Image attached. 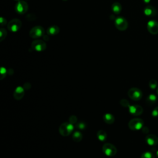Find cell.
<instances>
[{"mask_svg":"<svg viewBox=\"0 0 158 158\" xmlns=\"http://www.w3.org/2000/svg\"><path fill=\"white\" fill-rule=\"evenodd\" d=\"M144 127V121L140 118H134L129 122V127L133 131H137L142 129Z\"/></svg>","mask_w":158,"mask_h":158,"instance_id":"6da1fadb","label":"cell"},{"mask_svg":"<svg viewBox=\"0 0 158 158\" xmlns=\"http://www.w3.org/2000/svg\"><path fill=\"white\" fill-rule=\"evenodd\" d=\"M73 129L74 126L73 124L70 122H64L60 126L59 132L62 136L67 137L73 132Z\"/></svg>","mask_w":158,"mask_h":158,"instance_id":"7a4b0ae2","label":"cell"},{"mask_svg":"<svg viewBox=\"0 0 158 158\" xmlns=\"http://www.w3.org/2000/svg\"><path fill=\"white\" fill-rule=\"evenodd\" d=\"M102 151L106 156L109 157L114 156L117 152L116 147L111 143H105L102 148Z\"/></svg>","mask_w":158,"mask_h":158,"instance_id":"3957f363","label":"cell"},{"mask_svg":"<svg viewBox=\"0 0 158 158\" xmlns=\"http://www.w3.org/2000/svg\"><path fill=\"white\" fill-rule=\"evenodd\" d=\"M114 24L115 27L121 31H125L129 26L127 21L122 17H117L114 21Z\"/></svg>","mask_w":158,"mask_h":158,"instance_id":"277c9868","label":"cell"},{"mask_svg":"<svg viewBox=\"0 0 158 158\" xmlns=\"http://www.w3.org/2000/svg\"><path fill=\"white\" fill-rule=\"evenodd\" d=\"M29 35L32 38H38L45 35V30L41 26H35L30 30Z\"/></svg>","mask_w":158,"mask_h":158,"instance_id":"5b68a950","label":"cell"},{"mask_svg":"<svg viewBox=\"0 0 158 158\" xmlns=\"http://www.w3.org/2000/svg\"><path fill=\"white\" fill-rule=\"evenodd\" d=\"M129 97L134 101H139L142 98V92L138 88H132L128 91Z\"/></svg>","mask_w":158,"mask_h":158,"instance_id":"8992f818","label":"cell"},{"mask_svg":"<svg viewBox=\"0 0 158 158\" xmlns=\"http://www.w3.org/2000/svg\"><path fill=\"white\" fill-rule=\"evenodd\" d=\"M32 48L38 52H42L46 50V43L41 40H35L32 43Z\"/></svg>","mask_w":158,"mask_h":158,"instance_id":"52a82bcc","label":"cell"},{"mask_svg":"<svg viewBox=\"0 0 158 158\" xmlns=\"http://www.w3.org/2000/svg\"><path fill=\"white\" fill-rule=\"evenodd\" d=\"M14 9L17 13L19 14H24L27 13L28 9V6L25 1H22V0H21V1L18 2L16 4Z\"/></svg>","mask_w":158,"mask_h":158,"instance_id":"ba28073f","label":"cell"},{"mask_svg":"<svg viewBox=\"0 0 158 158\" xmlns=\"http://www.w3.org/2000/svg\"><path fill=\"white\" fill-rule=\"evenodd\" d=\"M21 27H22V22L20 20L17 19H14L11 20L8 25V29L13 32H16L19 31L21 29Z\"/></svg>","mask_w":158,"mask_h":158,"instance_id":"9c48e42d","label":"cell"},{"mask_svg":"<svg viewBox=\"0 0 158 158\" xmlns=\"http://www.w3.org/2000/svg\"><path fill=\"white\" fill-rule=\"evenodd\" d=\"M147 29L152 35H157L158 33V22L156 21H149L147 24Z\"/></svg>","mask_w":158,"mask_h":158,"instance_id":"30bf717a","label":"cell"},{"mask_svg":"<svg viewBox=\"0 0 158 158\" xmlns=\"http://www.w3.org/2000/svg\"><path fill=\"white\" fill-rule=\"evenodd\" d=\"M129 111L130 114L134 116H138L143 112V107L140 105H132L129 107Z\"/></svg>","mask_w":158,"mask_h":158,"instance_id":"8fae6325","label":"cell"},{"mask_svg":"<svg viewBox=\"0 0 158 158\" xmlns=\"http://www.w3.org/2000/svg\"><path fill=\"white\" fill-rule=\"evenodd\" d=\"M145 141L149 146H154L158 144V137L153 134L148 135L146 137Z\"/></svg>","mask_w":158,"mask_h":158,"instance_id":"7c38bea8","label":"cell"},{"mask_svg":"<svg viewBox=\"0 0 158 158\" xmlns=\"http://www.w3.org/2000/svg\"><path fill=\"white\" fill-rule=\"evenodd\" d=\"M25 95V89L24 87L19 86L17 87L13 93V96L16 100H21Z\"/></svg>","mask_w":158,"mask_h":158,"instance_id":"4fadbf2b","label":"cell"},{"mask_svg":"<svg viewBox=\"0 0 158 158\" xmlns=\"http://www.w3.org/2000/svg\"><path fill=\"white\" fill-rule=\"evenodd\" d=\"M144 14L148 17H154L156 16L157 12L156 9L151 6V5H148L144 9Z\"/></svg>","mask_w":158,"mask_h":158,"instance_id":"5bb4252c","label":"cell"},{"mask_svg":"<svg viewBox=\"0 0 158 158\" xmlns=\"http://www.w3.org/2000/svg\"><path fill=\"white\" fill-rule=\"evenodd\" d=\"M103 121L107 124H112L115 121V117L112 114L106 113L103 115Z\"/></svg>","mask_w":158,"mask_h":158,"instance_id":"9a60e30c","label":"cell"},{"mask_svg":"<svg viewBox=\"0 0 158 158\" xmlns=\"http://www.w3.org/2000/svg\"><path fill=\"white\" fill-rule=\"evenodd\" d=\"M59 30H60L59 28L57 25H54L50 26L47 29V34L48 35H51V36L56 35L59 32Z\"/></svg>","mask_w":158,"mask_h":158,"instance_id":"2e32d148","label":"cell"},{"mask_svg":"<svg viewBox=\"0 0 158 158\" xmlns=\"http://www.w3.org/2000/svg\"><path fill=\"white\" fill-rule=\"evenodd\" d=\"M111 9L112 12L115 14H119L121 13V12L122 11V5L119 3H114L112 4V6H111Z\"/></svg>","mask_w":158,"mask_h":158,"instance_id":"e0dca14e","label":"cell"},{"mask_svg":"<svg viewBox=\"0 0 158 158\" xmlns=\"http://www.w3.org/2000/svg\"><path fill=\"white\" fill-rule=\"evenodd\" d=\"M157 101V96L154 94H150L148 96L146 100V103L148 105L151 106L154 104Z\"/></svg>","mask_w":158,"mask_h":158,"instance_id":"ac0fdd59","label":"cell"},{"mask_svg":"<svg viewBox=\"0 0 158 158\" xmlns=\"http://www.w3.org/2000/svg\"><path fill=\"white\" fill-rule=\"evenodd\" d=\"M97 138L98 139L104 142L107 139V134L104 130H100L97 132Z\"/></svg>","mask_w":158,"mask_h":158,"instance_id":"d6986e66","label":"cell"},{"mask_svg":"<svg viewBox=\"0 0 158 158\" xmlns=\"http://www.w3.org/2000/svg\"><path fill=\"white\" fill-rule=\"evenodd\" d=\"M83 138V135L82 134V133L79 131H75L73 134V136H72V139L75 142H80L82 141Z\"/></svg>","mask_w":158,"mask_h":158,"instance_id":"ffe728a7","label":"cell"},{"mask_svg":"<svg viewBox=\"0 0 158 158\" xmlns=\"http://www.w3.org/2000/svg\"><path fill=\"white\" fill-rule=\"evenodd\" d=\"M141 158H155V156L152 152L149 151H146L141 154Z\"/></svg>","mask_w":158,"mask_h":158,"instance_id":"44dd1931","label":"cell"},{"mask_svg":"<svg viewBox=\"0 0 158 158\" xmlns=\"http://www.w3.org/2000/svg\"><path fill=\"white\" fill-rule=\"evenodd\" d=\"M149 87L152 90H155L157 87V82L156 80H151L149 82Z\"/></svg>","mask_w":158,"mask_h":158,"instance_id":"7402d4cb","label":"cell"},{"mask_svg":"<svg viewBox=\"0 0 158 158\" xmlns=\"http://www.w3.org/2000/svg\"><path fill=\"white\" fill-rule=\"evenodd\" d=\"M7 36V32L4 28L0 29V41L2 42Z\"/></svg>","mask_w":158,"mask_h":158,"instance_id":"603a6c76","label":"cell"},{"mask_svg":"<svg viewBox=\"0 0 158 158\" xmlns=\"http://www.w3.org/2000/svg\"><path fill=\"white\" fill-rule=\"evenodd\" d=\"M120 104L121 105L124 107H130V103L129 102L128 100H127L126 99H122L120 101Z\"/></svg>","mask_w":158,"mask_h":158,"instance_id":"cb8c5ba5","label":"cell"},{"mask_svg":"<svg viewBox=\"0 0 158 158\" xmlns=\"http://www.w3.org/2000/svg\"><path fill=\"white\" fill-rule=\"evenodd\" d=\"M69 122L72 124H75L77 122V117L75 115H71L69 118Z\"/></svg>","mask_w":158,"mask_h":158,"instance_id":"d4e9b609","label":"cell"},{"mask_svg":"<svg viewBox=\"0 0 158 158\" xmlns=\"http://www.w3.org/2000/svg\"><path fill=\"white\" fill-rule=\"evenodd\" d=\"M77 128L79 130H84L86 128V124L84 122H80L77 124Z\"/></svg>","mask_w":158,"mask_h":158,"instance_id":"484cf974","label":"cell"},{"mask_svg":"<svg viewBox=\"0 0 158 158\" xmlns=\"http://www.w3.org/2000/svg\"><path fill=\"white\" fill-rule=\"evenodd\" d=\"M0 73H1V77H1V80H2V79H3V78L5 77L6 73H8V71H7V70L6 69V68L2 67L1 68V72H0Z\"/></svg>","mask_w":158,"mask_h":158,"instance_id":"4316f807","label":"cell"},{"mask_svg":"<svg viewBox=\"0 0 158 158\" xmlns=\"http://www.w3.org/2000/svg\"><path fill=\"white\" fill-rule=\"evenodd\" d=\"M151 115L153 117H158V106L155 107L152 112H151Z\"/></svg>","mask_w":158,"mask_h":158,"instance_id":"83f0119b","label":"cell"},{"mask_svg":"<svg viewBox=\"0 0 158 158\" xmlns=\"http://www.w3.org/2000/svg\"><path fill=\"white\" fill-rule=\"evenodd\" d=\"M0 23H1L2 26H4V25H6V23H7L6 19L3 17H1V19H0Z\"/></svg>","mask_w":158,"mask_h":158,"instance_id":"f1b7e54d","label":"cell"},{"mask_svg":"<svg viewBox=\"0 0 158 158\" xmlns=\"http://www.w3.org/2000/svg\"><path fill=\"white\" fill-rule=\"evenodd\" d=\"M24 89L26 90H29V89L31 88V85H30V84L29 83V84H28V82L25 83V84H24Z\"/></svg>","mask_w":158,"mask_h":158,"instance_id":"f546056e","label":"cell"},{"mask_svg":"<svg viewBox=\"0 0 158 158\" xmlns=\"http://www.w3.org/2000/svg\"><path fill=\"white\" fill-rule=\"evenodd\" d=\"M141 130L143 134H148L149 132V129L147 127H143Z\"/></svg>","mask_w":158,"mask_h":158,"instance_id":"4dcf8cb0","label":"cell"},{"mask_svg":"<svg viewBox=\"0 0 158 158\" xmlns=\"http://www.w3.org/2000/svg\"><path fill=\"white\" fill-rule=\"evenodd\" d=\"M142 1L145 3V4H148L150 3L151 0H142Z\"/></svg>","mask_w":158,"mask_h":158,"instance_id":"1f68e13d","label":"cell"},{"mask_svg":"<svg viewBox=\"0 0 158 158\" xmlns=\"http://www.w3.org/2000/svg\"><path fill=\"white\" fill-rule=\"evenodd\" d=\"M156 156L158 157V150L156 151Z\"/></svg>","mask_w":158,"mask_h":158,"instance_id":"d6a6232c","label":"cell"},{"mask_svg":"<svg viewBox=\"0 0 158 158\" xmlns=\"http://www.w3.org/2000/svg\"><path fill=\"white\" fill-rule=\"evenodd\" d=\"M157 95H158V87H157Z\"/></svg>","mask_w":158,"mask_h":158,"instance_id":"836d02e7","label":"cell"},{"mask_svg":"<svg viewBox=\"0 0 158 158\" xmlns=\"http://www.w3.org/2000/svg\"><path fill=\"white\" fill-rule=\"evenodd\" d=\"M14 1H16V2H19V1H21V0H14Z\"/></svg>","mask_w":158,"mask_h":158,"instance_id":"e575fe53","label":"cell"},{"mask_svg":"<svg viewBox=\"0 0 158 158\" xmlns=\"http://www.w3.org/2000/svg\"><path fill=\"white\" fill-rule=\"evenodd\" d=\"M63 1H67V0H63Z\"/></svg>","mask_w":158,"mask_h":158,"instance_id":"d590c367","label":"cell"}]
</instances>
